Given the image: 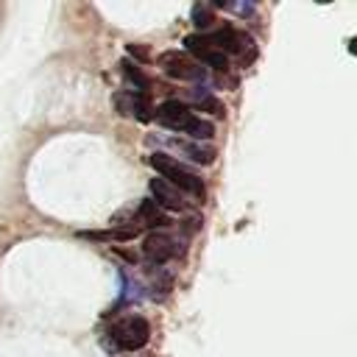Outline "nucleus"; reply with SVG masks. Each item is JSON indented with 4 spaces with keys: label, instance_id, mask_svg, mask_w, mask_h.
I'll use <instances>...</instances> for the list:
<instances>
[{
    "label": "nucleus",
    "instance_id": "14",
    "mask_svg": "<svg viewBox=\"0 0 357 357\" xmlns=\"http://www.w3.org/2000/svg\"><path fill=\"white\" fill-rule=\"evenodd\" d=\"M201 226H204V218H201L198 212H184V218L178 220V229H181V234H184V237L198 234V231H201Z\"/></svg>",
    "mask_w": 357,
    "mask_h": 357
},
{
    "label": "nucleus",
    "instance_id": "7",
    "mask_svg": "<svg viewBox=\"0 0 357 357\" xmlns=\"http://www.w3.org/2000/svg\"><path fill=\"white\" fill-rule=\"evenodd\" d=\"M153 120L167 131H187V126L195 120V112L181 100H165L153 109Z\"/></svg>",
    "mask_w": 357,
    "mask_h": 357
},
{
    "label": "nucleus",
    "instance_id": "2",
    "mask_svg": "<svg viewBox=\"0 0 357 357\" xmlns=\"http://www.w3.org/2000/svg\"><path fill=\"white\" fill-rule=\"evenodd\" d=\"M106 340L114 351H137L151 340V324L142 315H126L109 326Z\"/></svg>",
    "mask_w": 357,
    "mask_h": 357
},
{
    "label": "nucleus",
    "instance_id": "9",
    "mask_svg": "<svg viewBox=\"0 0 357 357\" xmlns=\"http://www.w3.org/2000/svg\"><path fill=\"white\" fill-rule=\"evenodd\" d=\"M128 223H134V226L142 231V229H159V226H167L170 220H167V212L159 209V206L148 198V201H142V204L137 206V212H134V218H131Z\"/></svg>",
    "mask_w": 357,
    "mask_h": 357
},
{
    "label": "nucleus",
    "instance_id": "5",
    "mask_svg": "<svg viewBox=\"0 0 357 357\" xmlns=\"http://www.w3.org/2000/svg\"><path fill=\"white\" fill-rule=\"evenodd\" d=\"M156 64L162 67L165 75L178 78V81H204L206 78V67H201L190 53L184 50H165L159 53Z\"/></svg>",
    "mask_w": 357,
    "mask_h": 357
},
{
    "label": "nucleus",
    "instance_id": "10",
    "mask_svg": "<svg viewBox=\"0 0 357 357\" xmlns=\"http://www.w3.org/2000/svg\"><path fill=\"white\" fill-rule=\"evenodd\" d=\"M167 148H173V151H178V153H184V156H190L192 162H198V165H212L215 162V148H209V145H201V142H192V139H181V137H176V139H167Z\"/></svg>",
    "mask_w": 357,
    "mask_h": 357
},
{
    "label": "nucleus",
    "instance_id": "4",
    "mask_svg": "<svg viewBox=\"0 0 357 357\" xmlns=\"http://www.w3.org/2000/svg\"><path fill=\"white\" fill-rule=\"evenodd\" d=\"M209 36V42L220 50V53H226V56H240L243 61H251L254 59V39L245 33V31H240V28H234V25H220V28H215L212 33H206Z\"/></svg>",
    "mask_w": 357,
    "mask_h": 357
},
{
    "label": "nucleus",
    "instance_id": "13",
    "mask_svg": "<svg viewBox=\"0 0 357 357\" xmlns=\"http://www.w3.org/2000/svg\"><path fill=\"white\" fill-rule=\"evenodd\" d=\"M192 22H195V28L204 33L206 28H212V22H215V11H212V6H204V3H195L192 6Z\"/></svg>",
    "mask_w": 357,
    "mask_h": 357
},
{
    "label": "nucleus",
    "instance_id": "11",
    "mask_svg": "<svg viewBox=\"0 0 357 357\" xmlns=\"http://www.w3.org/2000/svg\"><path fill=\"white\" fill-rule=\"evenodd\" d=\"M190 95H192V106L198 109V112H206V114H212V117H226V106L212 95V89H206V86H192L190 89Z\"/></svg>",
    "mask_w": 357,
    "mask_h": 357
},
{
    "label": "nucleus",
    "instance_id": "3",
    "mask_svg": "<svg viewBox=\"0 0 357 357\" xmlns=\"http://www.w3.org/2000/svg\"><path fill=\"white\" fill-rule=\"evenodd\" d=\"M187 254V243L167 231H148L142 240V257L153 265H165L170 259H181Z\"/></svg>",
    "mask_w": 357,
    "mask_h": 357
},
{
    "label": "nucleus",
    "instance_id": "15",
    "mask_svg": "<svg viewBox=\"0 0 357 357\" xmlns=\"http://www.w3.org/2000/svg\"><path fill=\"white\" fill-rule=\"evenodd\" d=\"M128 53H131V56H137L139 61H151V50H148V47H139L137 42H131V45H128Z\"/></svg>",
    "mask_w": 357,
    "mask_h": 357
},
{
    "label": "nucleus",
    "instance_id": "6",
    "mask_svg": "<svg viewBox=\"0 0 357 357\" xmlns=\"http://www.w3.org/2000/svg\"><path fill=\"white\" fill-rule=\"evenodd\" d=\"M181 45H184V53H190L201 67H212V70H218V73H226V70H229V56L220 53V50L209 42L206 33H190V36H184Z\"/></svg>",
    "mask_w": 357,
    "mask_h": 357
},
{
    "label": "nucleus",
    "instance_id": "1",
    "mask_svg": "<svg viewBox=\"0 0 357 357\" xmlns=\"http://www.w3.org/2000/svg\"><path fill=\"white\" fill-rule=\"evenodd\" d=\"M148 162H151V167L159 173V178H165L167 184H173V187L181 190L184 195H190V198H195V201H204V198H206V184H204V178H201L195 170H190V165H181L176 156H167L165 151L151 153Z\"/></svg>",
    "mask_w": 357,
    "mask_h": 357
},
{
    "label": "nucleus",
    "instance_id": "16",
    "mask_svg": "<svg viewBox=\"0 0 357 357\" xmlns=\"http://www.w3.org/2000/svg\"><path fill=\"white\" fill-rule=\"evenodd\" d=\"M349 50L357 56V36H351V39H349Z\"/></svg>",
    "mask_w": 357,
    "mask_h": 357
},
{
    "label": "nucleus",
    "instance_id": "8",
    "mask_svg": "<svg viewBox=\"0 0 357 357\" xmlns=\"http://www.w3.org/2000/svg\"><path fill=\"white\" fill-rule=\"evenodd\" d=\"M151 201L165 212H187V206H190L187 195L181 190H176L173 184H167L165 178H159V176L151 178Z\"/></svg>",
    "mask_w": 357,
    "mask_h": 357
},
{
    "label": "nucleus",
    "instance_id": "12",
    "mask_svg": "<svg viewBox=\"0 0 357 357\" xmlns=\"http://www.w3.org/2000/svg\"><path fill=\"white\" fill-rule=\"evenodd\" d=\"M117 67H120V73H123V75L137 86V92H145V89H148V75H145V73H142L131 59H123Z\"/></svg>",
    "mask_w": 357,
    "mask_h": 357
}]
</instances>
